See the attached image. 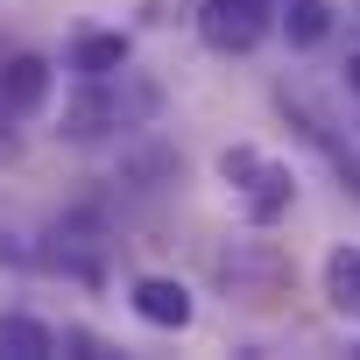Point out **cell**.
Wrapping results in <instances>:
<instances>
[{
	"mask_svg": "<svg viewBox=\"0 0 360 360\" xmlns=\"http://www.w3.org/2000/svg\"><path fill=\"white\" fill-rule=\"evenodd\" d=\"M162 106V92L141 78V71H113V78H85V92L64 106V141H106V134H127V127H148Z\"/></svg>",
	"mask_w": 360,
	"mask_h": 360,
	"instance_id": "6da1fadb",
	"label": "cell"
},
{
	"mask_svg": "<svg viewBox=\"0 0 360 360\" xmlns=\"http://www.w3.org/2000/svg\"><path fill=\"white\" fill-rule=\"evenodd\" d=\"M318 283H325V304H332L339 318H360V248H353V240H339V248L325 255Z\"/></svg>",
	"mask_w": 360,
	"mask_h": 360,
	"instance_id": "30bf717a",
	"label": "cell"
},
{
	"mask_svg": "<svg viewBox=\"0 0 360 360\" xmlns=\"http://www.w3.org/2000/svg\"><path fill=\"white\" fill-rule=\"evenodd\" d=\"M127 57H134V43H127L120 29H78L64 64H71L78 78H113V71H127Z\"/></svg>",
	"mask_w": 360,
	"mask_h": 360,
	"instance_id": "ba28073f",
	"label": "cell"
},
{
	"mask_svg": "<svg viewBox=\"0 0 360 360\" xmlns=\"http://www.w3.org/2000/svg\"><path fill=\"white\" fill-rule=\"evenodd\" d=\"M276 29H283L290 50H318L332 36V8L325 0H276Z\"/></svg>",
	"mask_w": 360,
	"mask_h": 360,
	"instance_id": "8fae6325",
	"label": "cell"
},
{
	"mask_svg": "<svg viewBox=\"0 0 360 360\" xmlns=\"http://www.w3.org/2000/svg\"><path fill=\"white\" fill-rule=\"evenodd\" d=\"M57 353V325H43L36 311H0V360H50Z\"/></svg>",
	"mask_w": 360,
	"mask_h": 360,
	"instance_id": "9c48e42d",
	"label": "cell"
},
{
	"mask_svg": "<svg viewBox=\"0 0 360 360\" xmlns=\"http://www.w3.org/2000/svg\"><path fill=\"white\" fill-rule=\"evenodd\" d=\"M57 92V64L36 57V50H15V57H0V127H22L50 106Z\"/></svg>",
	"mask_w": 360,
	"mask_h": 360,
	"instance_id": "277c9868",
	"label": "cell"
},
{
	"mask_svg": "<svg viewBox=\"0 0 360 360\" xmlns=\"http://www.w3.org/2000/svg\"><path fill=\"white\" fill-rule=\"evenodd\" d=\"M127 311L141 325H155V332H191L198 297H191V283H176V276H134L127 283Z\"/></svg>",
	"mask_w": 360,
	"mask_h": 360,
	"instance_id": "8992f818",
	"label": "cell"
},
{
	"mask_svg": "<svg viewBox=\"0 0 360 360\" xmlns=\"http://www.w3.org/2000/svg\"><path fill=\"white\" fill-rule=\"evenodd\" d=\"M43 262L78 276V283H99V262H106V219L99 212H64L43 240Z\"/></svg>",
	"mask_w": 360,
	"mask_h": 360,
	"instance_id": "5b68a950",
	"label": "cell"
},
{
	"mask_svg": "<svg viewBox=\"0 0 360 360\" xmlns=\"http://www.w3.org/2000/svg\"><path fill=\"white\" fill-rule=\"evenodd\" d=\"M219 276H226V290H233L240 304H276V290H283V255H276L269 240H255V248L219 255Z\"/></svg>",
	"mask_w": 360,
	"mask_h": 360,
	"instance_id": "52a82bcc",
	"label": "cell"
},
{
	"mask_svg": "<svg viewBox=\"0 0 360 360\" xmlns=\"http://www.w3.org/2000/svg\"><path fill=\"white\" fill-rule=\"evenodd\" d=\"M276 29V0H198V43L212 57H248Z\"/></svg>",
	"mask_w": 360,
	"mask_h": 360,
	"instance_id": "3957f363",
	"label": "cell"
},
{
	"mask_svg": "<svg viewBox=\"0 0 360 360\" xmlns=\"http://www.w3.org/2000/svg\"><path fill=\"white\" fill-rule=\"evenodd\" d=\"M219 176H226V191H233V205H240L248 226H276V219H290V205H297L290 162H276V155H262V148H248V141L219 148Z\"/></svg>",
	"mask_w": 360,
	"mask_h": 360,
	"instance_id": "7a4b0ae2",
	"label": "cell"
},
{
	"mask_svg": "<svg viewBox=\"0 0 360 360\" xmlns=\"http://www.w3.org/2000/svg\"><path fill=\"white\" fill-rule=\"evenodd\" d=\"M346 92L360 99V50H346Z\"/></svg>",
	"mask_w": 360,
	"mask_h": 360,
	"instance_id": "7c38bea8",
	"label": "cell"
}]
</instances>
